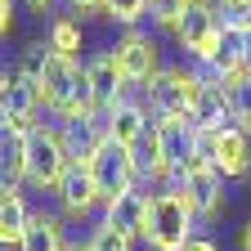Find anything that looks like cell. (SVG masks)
Returning <instances> with one entry per match:
<instances>
[{"label": "cell", "instance_id": "obj_1", "mask_svg": "<svg viewBox=\"0 0 251 251\" xmlns=\"http://www.w3.org/2000/svg\"><path fill=\"white\" fill-rule=\"evenodd\" d=\"M198 225H202V220L193 215L188 198L179 193L175 184L152 188L148 225H144V242H148V251H184L188 242L198 238Z\"/></svg>", "mask_w": 251, "mask_h": 251}, {"label": "cell", "instance_id": "obj_2", "mask_svg": "<svg viewBox=\"0 0 251 251\" xmlns=\"http://www.w3.org/2000/svg\"><path fill=\"white\" fill-rule=\"evenodd\" d=\"M72 162H76V157H72V144H68V135H63L58 121H36L27 130V188H36V193H54Z\"/></svg>", "mask_w": 251, "mask_h": 251}, {"label": "cell", "instance_id": "obj_3", "mask_svg": "<svg viewBox=\"0 0 251 251\" xmlns=\"http://www.w3.org/2000/svg\"><path fill=\"white\" fill-rule=\"evenodd\" d=\"M202 76L193 63H166L162 72H157L139 94H144V103L152 108L157 121H175V117H193L198 99H202Z\"/></svg>", "mask_w": 251, "mask_h": 251}, {"label": "cell", "instance_id": "obj_4", "mask_svg": "<svg viewBox=\"0 0 251 251\" xmlns=\"http://www.w3.org/2000/svg\"><path fill=\"white\" fill-rule=\"evenodd\" d=\"M225 31H229V18L225 9H220V0H188L184 5V18L175 23V45L184 50L188 63H206L215 54V45L225 41Z\"/></svg>", "mask_w": 251, "mask_h": 251}, {"label": "cell", "instance_id": "obj_5", "mask_svg": "<svg viewBox=\"0 0 251 251\" xmlns=\"http://www.w3.org/2000/svg\"><path fill=\"white\" fill-rule=\"evenodd\" d=\"M81 162L90 166L94 184H99V198L112 202L117 193H126V188H144L139 184V148H126L117 139H99Z\"/></svg>", "mask_w": 251, "mask_h": 251}, {"label": "cell", "instance_id": "obj_6", "mask_svg": "<svg viewBox=\"0 0 251 251\" xmlns=\"http://www.w3.org/2000/svg\"><path fill=\"white\" fill-rule=\"evenodd\" d=\"M45 108V94L36 81H27L23 72L5 68L0 76V126H5V135H27L31 126H36V112Z\"/></svg>", "mask_w": 251, "mask_h": 251}, {"label": "cell", "instance_id": "obj_7", "mask_svg": "<svg viewBox=\"0 0 251 251\" xmlns=\"http://www.w3.org/2000/svg\"><path fill=\"white\" fill-rule=\"evenodd\" d=\"M175 188L188 198V206H193V215L202 220V225H211V220L225 211V175L206 162V152L193 157V162L175 175Z\"/></svg>", "mask_w": 251, "mask_h": 251}, {"label": "cell", "instance_id": "obj_8", "mask_svg": "<svg viewBox=\"0 0 251 251\" xmlns=\"http://www.w3.org/2000/svg\"><path fill=\"white\" fill-rule=\"evenodd\" d=\"M112 50H117L121 72L130 76L135 90H144L157 72L166 68V63H162V41H157V31H148V27H126Z\"/></svg>", "mask_w": 251, "mask_h": 251}, {"label": "cell", "instance_id": "obj_9", "mask_svg": "<svg viewBox=\"0 0 251 251\" xmlns=\"http://www.w3.org/2000/svg\"><path fill=\"white\" fill-rule=\"evenodd\" d=\"M85 76H90V94H94V108H99V112H112L121 99L139 94V90L130 85V76L121 72V58H117L112 45L85 58Z\"/></svg>", "mask_w": 251, "mask_h": 251}, {"label": "cell", "instance_id": "obj_10", "mask_svg": "<svg viewBox=\"0 0 251 251\" xmlns=\"http://www.w3.org/2000/svg\"><path fill=\"white\" fill-rule=\"evenodd\" d=\"M54 202H58V215L63 220H90L94 211L103 206V198H99V184H94V175H90V166L85 162H72L68 166V175L58 179V188H54Z\"/></svg>", "mask_w": 251, "mask_h": 251}, {"label": "cell", "instance_id": "obj_11", "mask_svg": "<svg viewBox=\"0 0 251 251\" xmlns=\"http://www.w3.org/2000/svg\"><path fill=\"white\" fill-rule=\"evenodd\" d=\"M206 162L225 179H247L251 175V130L225 126V130L206 135Z\"/></svg>", "mask_w": 251, "mask_h": 251}, {"label": "cell", "instance_id": "obj_12", "mask_svg": "<svg viewBox=\"0 0 251 251\" xmlns=\"http://www.w3.org/2000/svg\"><path fill=\"white\" fill-rule=\"evenodd\" d=\"M152 126H157V117H152V108L144 103V94H130V99H121L112 112H103L108 139H117V144H126V148H144L148 135H152Z\"/></svg>", "mask_w": 251, "mask_h": 251}, {"label": "cell", "instance_id": "obj_13", "mask_svg": "<svg viewBox=\"0 0 251 251\" xmlns=\"http://www.w3.org/2000/svg\"><path fill=\"white\" fill-rule=\"evenodd\" d=\"M148 202H152L148 188H126V193H117L112 202H103V220H108V225H117L121 233H130V238H144Z\"/></svg>", "mask_w": 251, "mask_h": 251}, {"label": "cell", "instance_id": "obj_14", "mask_svg": "<svg viewBox=\"0 0 251 251\" xmlns=\"http://www.w3.org/2000/svg\"><path fill=\"white\" fill-rule=\"evenodd\" d=\"M68 220L58 211H36L23 233V251H68Z\"/></svg>", "mask_w": 251, "mask_h": 251}, {"label": "cell", "instance_id": "obj_15", "mask_svg": "<svg viewBox=\"0 0 251 251\" xmlns=\"http://www.w3.org/2000/svg\"><path fill=\"white\" fill-rule=\"evenodd\" d=\"M188 121H193L202 135H215V130H225V126H233V112H229V94H225V85H206Z\"/></svg>", "mask_w": 251, "mask_h": 251}, {"label": "cell", "instance_id": "obj_16", "mask_svg": "<svg viewBox=\"0 0 251 251\" xmlns=\"http://www.w3.org/2000/svg\"><path fill=\"white\" fill-rule=\"evenodd\" d=\"M45 45H50L54 54L76 58V54H81V18H76V14H54V23H50V31H45Z\"/></svg>", "mask_w": 251, "mask_h": 251}, {"label": "cell", "instance_id": "obj_17", "mask_svg": "<svg viewBox=\"0 0 251 251\" xmlns=\"http://www.w3.org/2000/svg\"><path fill=\"white\" fill-rule=\"evenodd\" d=\"M0 175H5V184H23L27 188V135H5V144H0Z\"/></svg>", "mask_w": 251, "mask_h": 251}, {"label": "cell", "instance_id": "obj_18", "mask_svg": "<svg viewBox=\"0 0 251 251\" xmlns=\"http://www.w3.org/2000/svg\"><path fill=\"white\" fill-rule=\"evenodd\" d=\"M85 247H90V251H135V238L121 233L117 225H108V220L99 215V220L90 225V233H85Z\"/></svg>", "mask_w": 251, "mask_h": 251}, {"label": "cell", "instance_id": "obj_19", "mask_svg": "<svg viewBox=\"0 0 251 251\" xmlns=\"http://www.w3.org/2000/svg\"><path fill=\"white\" fill-rule=\"evenodd\" d=\"M225 94H229V112H233V126L251 130V68H247V72H238V76L225 85Z\"/></svg>", "mask_w": 251, "mask_h": 251}, {"label": "cell", "instance_id": "obj_20", "mask_svg": "<svg viewBox=\"0 0 251 251\" xmlns=\"http://www.w3.org/2000/svg\"><path fill=\"white\" fill-rule=\"evenodd\" d=\"M103 14H108L112 23H121V31H126V27H144L148 0H103Z\"/></svg>", "mask_w": 251, "mask_h": 251}, {"label": "cell", "instance_id": "obj_21", "mask_svg": "<svg viewBox=\"0 0 251 251\" xmlns=\"http://www.w3.org/2000/svg\"><path fill=\"white\" fill-rule=\"evenodd\" d=\"M184 5H188V0H152V5H148V23L157 31H175V23L184 18Z\"/></svg>", "mask_w": 251, "mask_h": 251}, {"label": "cell", "instance_id": "obj_22", "mask_svg": "<svg viewBox=\"0 0 251 251\" xmlns=\"http://www.w3.org/2000/svg\"><path fill=\"white\" fill-rule=\"evenodd\" d=\"M14 14H18V0H0V36L14 31Z\"/></svg>", "mask_w": 251, "mask_h": 251}, {"label": "cell", "instance_id": "obj_23", "mask_svg": "<svg viewBox=\"0 0 251 251\" xmlns=\"http://www.w3.org/2000/svg\"><path fill=\"white\" fill-rule=\"evenodd\" d=\"M76 18H85V14H103V0H63Z\"/></svg>", "mask_w": 251, "mask_h": 251}, {"label": "cell", "instance_id": "obj_24", "mask_svg": "<svg viewBox=\"0 0 251 251\" xmlns=\"http://www.w3.org/2000/svg\"><path fill=\"white\" fill-rule=\"evenodd\" d=\"M225 18H251V0H220Z\"/></svg>", "mask_w": 251, "mask_h": 251}, {"label": "cell", "instance_id": "obj_25", "mask_svg": "<svg viewBox=\"0 0 251 251\" xmlns=\"http://www.w3.org/2000/svg\"><path fill=\"white\" fill-rule=\"evenodd\" d=\"M184 251H220V247H215V242H211V238H202V233H198V238H193V242H188V247H184Z\"/></svg>", "mask_w": 251, "mask_h": 251}, {"label": "cell", "instance_id": "obj_26", "mask_svg": "<svg viewBox=\"0 0 251 251\" xmlns=\"http://www.w3.org/2000/svg\"><path fill=\"white\" fill-rule=\"evenodd\" d=\"M27 5H31V9H54L58 0H27Z\"/></svg>", "mask_w": 251, "mask_h": 251}, {"label": "cell", "instance_id": "obj_27", "mask_svg": "<svg viewBox=\"0 0 251 251\" xmlns=\"http://www.w3.org/2000/svg\"><path fill=\"white\" fill-rule=\"evenodd\" d=\"M238 247H242V251H251V225L242 229V242H238Z\"/></svg>", "mask_w": 251, "mask_h": 251}, {"label": "cell", "instance_id": "obj_28", "mask_svg": "<svg viewBox=\"0 0 251 251\" xmlns=\"http://www.w3.org/2000/svg\"><path fill=\"white\" fill-rule=\"evenodd\" d=\"M68 251H90V247H85V238H81V242H68Z\"/></svg>", "mask_w": 251, "mask_h": 251}]
</instances>
